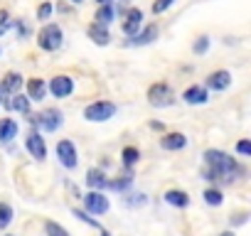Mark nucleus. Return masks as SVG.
Segmentation results:
<instances>
[{"mask_svg":"<svg viewBox=\"0 0 251 236\" xmlns=\"http://www.w3.org/2000/svg\"><path fill=\"white\" fill-rule=\"evenodd\" d=\"M202 163H204L202 177L212 185H217V182L231 185V182H239L246 175V167L236 158H231L229 153H224L219 148H207L202 153Z\"/></svg>","mask_w":251,"mask_h":236,"instance_id":"f257e3e1","label":"nucleus"},{"mask_svg":"<svg viewBox=\"0 0 251 236\" xmlns=\"http://www.w3.org/2000/svg\"><path fill=\"white\" fill-rule=\"evenodd\" d=\"M25 116H27V123L40 133H57L64 126V113L57 106H50L40 113H25Z\"/></svg>","mask_w":251,"mask_h":236,"instance_id":"f03ea898","label":"nucleus"},{"mask_svg":"<svg viewBox=\"0 0 251 236\" xmlns=\"http://www.w3.org/2000/svg\"><path fill=\"white\" fill-rule=\"evenodd\" d=\"M35 42H37V47H40L42 52H50V54L59 52L62 45H64V30H62V25H59V23H45V25L40 27Z\"/></svg>","mask_w":251,"mask_h":236,"instance_id":"7ed1b4c3","label":"nucleus"},{"mask_svg":"<svg viewBox=\"0 0 251 236\" xmlns=\"http://www.w3.org/2000/svg\"><path fill=\"white\" fill-rule=\"evenodd\" d=\"M116 103L113 101H106V98H101V101H91V103H86L84 106V121H89V123H106V121H111V118L116 116Z\"/></svg>","mask_w":251,"mask_h":236,"instance_id":"20e7f679","label":"nucleus"},{"mask_svg":"<svg viewBox=\"0 0 251 236\" xmlns=\"http://www.w3.org/2000/svg\"><path fill=\"white\" fill-rule=\"evenodd\" d=\"M146 98L153 108H168L175 103V89L168 84V81H155L148 86L146 91Z\"/></svg>","mask_w":251,"mask_h":236,"instance_id":"39448f33","label":"nucleus"},{"mask_svg":"<svg viewBox=\"0 0 251 236\" xmlns=\"http://www.w3.org/2000/svg\"><path fill=\"white\" fill-rule=\"evenodd\" d=\"M54 155H57V160H59V165H62L64 170H76V165H79V150H76L74 141L62 138V141L54 145Z\"/></svg>","mask_w":251,"mask_h":236,"instance_id":"423d86ee","label":"nucleus"},{"mask_svg":"<svg viewBox=\"0 0 251 236\" xmlns=\"http://www.w3.org/2000/svg\"><path fill=\"white\" fill-rule=\"evenodd\" d=\"M111 209V202L103 192H96V189H89L84 194V212L91 214V216H103L106 212Z\"/></svg>","mask_w":251,"mask_h":236,"instance_id":"0eeeda50","label":"nucleus"},{"mask_svg":"<svg viewBox=\"0 0 251 236\" xmlns=\"http://www.w3.org/2000/svg\"><path fill=\"white\" fill-rule=\"evenodd\" d=\"M47 94H52L54 98H69L74 94V79L69 74H54L47 81Z\"/></svg>","mask_w":251,"mask_h":236,"instance_id":"6e6552de","label":"nucleus"},{"mask_svg":"<svg viewBox=\"0 0 251 236\" xmlns=\"http://www.w3.org/2000/svg\"><path fill=\"white\" fill-rule=\"evenodd\" d=\"M25 150L30 158H35L37 163H45L47 160V143H45V136L40 131H30L27 138H25Z\"/></svg>","mask_w":251,"mask_h":236,"instance_id":"1a4fd4ad","label":"nucleus"},{"mask_svg":"<svg viewBox=\"0 0 251 236\" xmlns=\"http://www.w3.org/2000/svg\"><path fill=\"white\" fill-rule=\"evenodd\" d=\"M141 27H143V10L141 8H128V10L123 13V20H121V32L126 35V40H128Z\"/></svg>","mask_w":251,"mask_h":236,"instance_id":"9d476101","label":"nucleus"},{"mask_svg":"<svg viewBox=\"0 0 251 236\" xmlns=\"http://www.w3.org/2000/svg\"><path fill=\"white\" fill-rule=\"evenodd\" d=\"M231 81H234L231 71H226V69H214V71L207 74V79H204L202 86H204L207 91H226V89L231 86Z\"/></svg>","mask_w":251,"mask_h":236,"instance_id":"9b49d317","label":"nucleus"},{"mask_svg":"<svg viewBox=\"0 0 251 236\" xmlns=\"http://www.w3.org/2000/svg\"><path fill=\"white\" fill-rule=\"evenodd\" d=\"M158 35H160V27L155 25V23H151V25H143L133 37H128V42L126 45H133V47H146V45H153L155 40H158Z\"/></svg>","mask_w":251,"mask_h":236,"instance_id":"f8f14e48","label":"nucleus"},{"mask_svg":"<svg viewBox=\"0 0 251 236\" xmlns=\"http://www.w3.org/2000/svg\"><path fill=\"white\" fill-rule=\"evenodd\" d=\"M25 96L32 101V103H40L47 98V81L40 79V76H32V79H25Z\"/></svg>","mask_w":251,"mask_h":236,"instance_id":"ddd939ff","label":"nucleus"},{"mask_svg":"<svg viewBox=\"0 0 251 236\" xmlns=\"http://www.w3.org/2000/svg\"><path fill=\"white\" fill-rule=\"evenodd\" d=\"M160 148L168 150V153H177V150H185L187 148V136L180 133V131H168L160 136Z\"/></svg>","mask_w":251,"mask_h":236,"instance_id":"4468645a","label":"nucleus"},{"mask_svg":"<svg viewBox=\"0 0 251 236\" xmlns=\"http://www.w3.org/2000/svg\"><path fill=\"white\" fill-rule=\"evenodd\" d=\"M182 101H185L187 106H204V103L209 101V91H207L202 84H192V86H187V89L182 91Z\"/></svg>","mask_w":251,"mask_h":236,"instance_id":"2eb2a0df","label":"nucleus"},{"mask_svg":"<svg viewBox=\"0 0 251 236\" xmlns=\"http://www.w3.org/2000/svg\"><path fill=\"white\" fill-rule=\"evenodd\" d=\"M86 37L96 45V47H106L111 42V32L106 25H99V23H89L86 25Z\"/></svg>","mask_w":251,"mask_h":236,"instance_id":"dca6fc26","label":"nucleus"},{"mask_svg":"<svg viewBox=\"0 0 251 236\" xmlns=\"http://www.w3.org/2000/svg\"><path fill=\"white\" fill-rule=\"evenodd\" d=\"M23 86H25V76H23L20 71H8L3 79H0V89H3L8 96L23 91Z\"/></svg>","mask_w":251,"mask_h":236,"instance_id":"f3484780","label":"nucleus"},{"mask_svg":"<svg viewBox=\"0 0 251 236\" xmlns=\"http://www.w3.org/2000/svg\"><path fill=\"white\" fill-rule=\"evenodd\" d=\"M18 133H20V126L15 118H0V143L3 145L13 143L18 138Z\"/></svg>","mask_w":251,"mask_h":236,"instance_id":"a211bd4d","label":"nucleus"},{"mask_svg":"<svg viewBox=\"0 0 251 236\" xmlns=\"http://www.w3.org/2000/svg\"><path fill=\"white\" fill-rule=\"evenodd\" d=\"M163 199H165V204H170V207H175V209H187L190 207V194L185 192V189H177V187H173V189H168L165 194H163Z\"/></svg>","mask_w":251,"mask_h":236,"instance_id":"6ab92c4d","label":"nucleus"},{"mask_svg":"<svg viewBox=\"0 0 251 236\" xmlns=\"http://www.w3.org/2000/svg\"><path fill=\"white\" fill-rule=\"evenodd\" d=\"M106 185H108L106 172L101 167H89V172H86V187L89 189H96V192H103Z\"/></svg>","mask_w":251,"mask_h":236,"instance_id":"aec40b11","label":"nucleus"},{"mask_svg":"<svg viewBox=\"0 0 251 236\" xmlns=\"http://www.w3.org/2000/svg\"><path fill=\"white\" fill-rule=\"evenodd\" d=\"M138 163H141V148L126 145V148L121 150V165H123V170H133Z\"/></svg>","mask_w":251,"mask_h":236,"instance_id":"412c9836","label":"nucleus"},{"mask_svg":"<svg viewBox=\"0 0 251 236\" xmlns=\"http://www.w3.org/2000/svg\"><path fill=\"white\" fill-rule=\"evenodd\" d=\"M131 187H133V170H126L121 177H113L106 185V189H113V192H128Z\"/></svg>","mask_w":251,"mask_h":236,"instance_id":"4be33fe9","label":"nucleus"},{"mask_svg":"<svg viewBox=\"0 0 251 236\" xmlns=\"http://www.w3.org/2000/svg\"><path fill=\"white\" fill-rule=\"evenodd\" d=\"M113 20H116V0H113V3H106V5H99V10L94 15V23L108 27Z\"/></svg>","mask_w":251,"mask_h":236,"instance_id":"5701e85b","label":"nucleus"},{"mask_svg":"<svg viewBox=\"0 0 251 236\" xmlns=\"http://www.w3.org/2000/svg\"><path fill=\"white\" fill-rule=\"evenodd\" d=\"M30 106H32V101L23 94V91H18V94H13L10 96V101H8V108L10 111H15V113H30Z\"/></svg>","mask_w":251,"mask_h":236,"instance_id":"b1692460","label":"nucleus"},{"mask_svg":"<svg viewBox=\"0 0 251 236\" xmlns=\"http://www.w3.org/2000/svg\"><path fill=\"white\" fill-rule=\"evenodd\" d=\"M202 199H204L207 207H222V204H224V192H222L217 185H212V187H207V189L202 192Z\"/></svg>","mask_w":251,"mask_h":236,"instance_id":"393cba45","label":"nucleus"},{"mask_svg":"<svg viewBox=\"0 0 251 236\" xmlns=\"http://www.w3.org/2000/svg\"><path fill=\"white\" fill-rule=\"evenodd\" d=\"M15 219V209L8 202H0V229H8Z\"/></svg>","mask_w":251,"mask_h":236,"instance_id":"a878e982","label":"nucleus"},{"mask_svg":"<svg viewBox=\"0 0 251 236\" xmlns=\"http://www.w3.org/2000/svg\"><path fill=\"white\" fill-rule=\"evenodd\" d=\"M209 47H212V37H209V35H200V37L192 42V52H195L197 57L207 54V52H209Z\"/></svg>","mask_w":251,"mask_h":236,"instance_id":"bb28decb","label":"nucleus"},{"mask_svg":"<svg viewBox=\"0 0 251 236\" xmlns=\"http://www.w3.org/2000/svg\"><path fill=\"white\" fill-rule=\"evenodd\" d=\"M45 236H72L59 221H54V219H47L45 221Z\"/></svg>","mask_w":251,"mask_h":236,"instance_id":"cd10ccee","label":"nucleus"},{"mask_svg":"<svg viewBox=\"0 0 251 236\" xmlns=\"http://www.w3.org/2000/svg\"><path fill=\"white\" fill-rule=\"evenodd\" d=\"M126 197H123V202H126V207H143L146 202H148V197L143 194V192H123Z\"/></svg>","mask_w":251,"mask_h":236,"instance_id":"c85d7f7f","label":"nucleus"},{"mask_svg":"<svg viewBox=\"0 0 251 236\" xmlns=\"http://www.w3.org/2000/svg\"><path fill=\"white\" fill-rule=\"evenodd\" d=\"M52 15H54V3H50V0L40 3V8H37V20H40V23H47V20H52Z\"/></svg>","mask_w":251,"mask_h":236,"instance_id":"c756f323","label":"nucleus"},{"mask_svg":"<svg viewBox=\"0 0 251 236\" xmlns=\"http://www.w3.org/2000/svg\"><path fill=\"white\" fill-rule=\"evenodd\" d=\"M10 25H13V15L8 8H0V37L10 32Z\"/></svg>","mask_w":251,"mask_h":236,"instance_id":"7c9ffc66","label":"nucleus"},{"mask_svg":"<svg viewBox=\"0 0 251 236\" xmlns=\"http://www.w3.org/2000/svg\"><path fill=\"white\" fill-rule=\"evenodd\" d=\"M10 30H15L20 40H27V37H30V25H27V23H25L23 18H18V20H13V25H10Z\"/></svg>","mask_w":251,"mask_h":236,"instance_id":"2f4dec72","label":"nucleus"},{"mask_svg":"<svg viewBox=\"0 0 251 236\" xmlns=\"http://www.w3.org/2000/svg\"><path fill=\"white\" fill-rule=\"evenodd\" d=\"M72 214H74V216H76L79 221H84V224H89V226H94V229H99V231L103 229V226H101V224H99V221H96V219H94L91 214H86L84 209H72Z\"/></svg>","mask_w":251,"mask_h":236,"instance_id":"473e14b6","label":"nucleus"},{"mask_svg":"<svg viewBox=\"0 0 251 236\" xmlns=\"http://www.w3.org/2000/svg\"><path fill=\"white\" fill-rule=\"evenodd\" d=\"M175 5V0H153V5H151V13L153 15H163L165 10H170Z\"/></svg>","mask_w":251,"mask_h":236,"instance_id":"72a5a7b5","label":"nucleus"},{"mask_svg":"<svg viewBox=\"0 0 251 236\" xmlns=\"http://www.w3.org/2000/svg\"><path fill=\"white\" fill-rule=\"evenodd\" d=\"M234 150H236L239 158H251V141H249V138H241V141L236 143Z\"/></svg>","mask_w":251,"mask_h":236,"instance_id":"f704fd0d","label":"nucleus"},{"mask_svg":"<svg viewBox=\"0 0 251 236\" xmlns=\"http://www.w3.org/2000/svg\"><path fill=\"white\" fill-rule=\"evenodd\" d=\"M148 128H151V131H158V133H163V131H165V126H163L160 121H151V123H148Z\"/></svg>","mask_w":251,"mask_h":236,"instance_id":"c9c22d12","label":"nucleus"},{"mask_svg":"<svg viewBox=\"0 0 251 236\" xmlns=\"http://www.w3.org/2000/svg\"><path fill=\"white\" fill-rule=\"evenodd\" d=\"M69 5H81V3H86V0H67Z\"/></svg>","mask_w":251,"mask_h":236,"instance_id":"e433bc0d","label":"nucleus"},{"mask_svg":"<svg viewBox=\"0 0 251 236\" xmlns=\"http://www.w3.org/2000/svg\"><path fill=\"white\" fill-rule=\"evenodd\" d=\"M96 5H106V3H113V0H94Z\"/></svg>","mask_w":251,"mask_h":236,"instance_id":"4c0bfd02","label":"nucleus"},{"mask_svg":"<svg viewBox=\"0 0 251 236\" xmlns=\"http://www.w3.org/2000/svg\"><path fill=\"white\" fill-rule=\"evenodd\" d=\"M217 236H236L234 231H222V234H217Z\"/></svg>","mask_w":251,"mask_h":236,"instance_id":"58836bf2","label":"nucleus"},{"mask_svg":"<svg viewBox=\"0 0 251 236\" xmlns=\"http://www.w3.org/2000/svg\"><path fill=\"white\" fill-rule=\"evenodd\" d=\"M101 236H111V234H108V231H106V229H101Z\"/></svg>","mask_w":251,"mask_h":236,"instance_id":"ea45409f","label":"nucleus"},{"mask_svg":"<svg viewBox=\"0 0 251 236\" xmlns=\"http://www.w3.org/2000/svg\"><path fill=\"white\" fill-rule=\"evenodd\" d=\"M0 54H3V47H0Z\"/></svg>","mask_w":251,"mask_h":236,"instance_id":"a19ab883","label":"nucleus"},{"mask_svg":"<svg viewBox=\"0 0 251 236\" xmlns=\"http://www.w3.org/2000/svg\"><path fill=\"white\" fill-rule=\"evenodd\" d=\"M5 236H13V234H5Z\"/></svg>","mask_w":251,"mask_h":236,"instance_id":"79ce46f5","label":"nucleus"}]
</instances>
